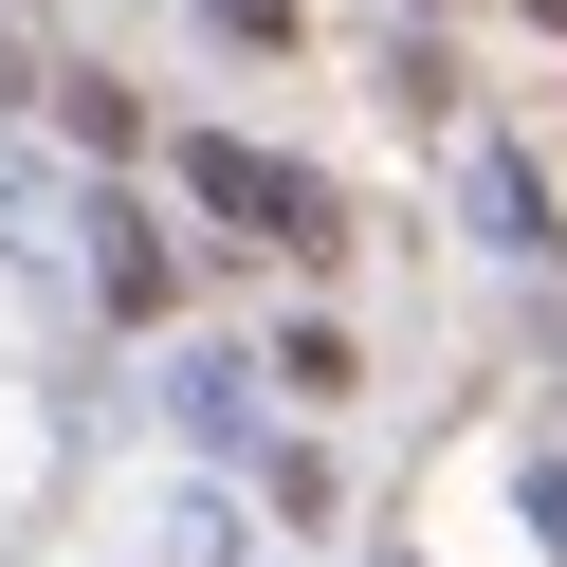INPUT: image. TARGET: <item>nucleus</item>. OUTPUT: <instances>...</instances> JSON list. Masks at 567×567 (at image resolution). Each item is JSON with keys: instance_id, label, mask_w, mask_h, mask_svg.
Segmentation results:
<instances>
[{"instance_id": "2", "label": "nucleus", "mask_w": 567, "mask_h": 567, "mask_svg": "<svg viewBox=\"0 0 567 567\" xmlns=\"http://www.w3.org/2000/svg\"><path fill=\"white\" fill-rule=\"evenodd\" d=\"M530 530H549V549H567V457H549V476H530Z\"/></svg>"}, {"instance_id": "1", "label": "nucleus", "mask_w": 567, "mask_h": 567, "mask_svg": "<svg viewBox=\"0 0 567 567\" xmlns=\"http://www.w3.org/2000/svg\"><path fill=\"white\" fill-rule=\"evenodd\" d=\"M184 202H202V220H238L257 257H330V184L275 165V147H184Z\"/></svg>"}]
</instances>
